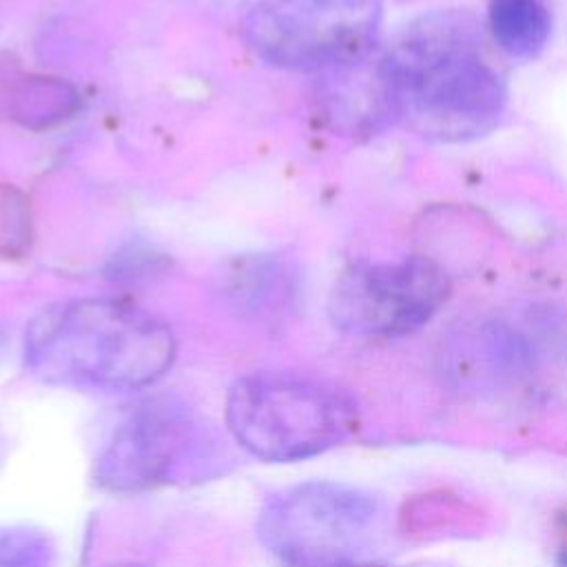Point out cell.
Returning a JSON list of instances; mask_svg holds the SVG:
<instances>
[{"instance_id": "6da1fadb", "label": "cell", "mask_w": 567, "mask_h": 567, "mask_svg": "<svg viewBox=\"0 0 567 567\" xmlns=\"http://www.w3.org/2000/svg\"><path fill=\"white\" fill-rule=\"evenodd\" d=\"M396 120L434 142H465L492 131L507 84L485 35L465 11H434L412 22L383 53Z\"/></svg>"}, {"instance_id": "3957f363", "label": "cell", "mask_w": 567, "mask_h": 567, "mask_svg": "<svg viewBox=\"0 0 567 567\" xmlns=\"http://www.w3.org/2000/svg\"><path fill=\"white\" fill-rule=\"evenodd\" d=\"M226 425L252 456L290 463L339 445L354 427V403L312 377L252 372L233 383Z\"/></svg>"}, {"instance_id": "7c38bea8", "label": "cell", "mask_w": 567, "mask_h": 567, "mask_svg": "<svg viewBox=\"0 0 567 567\" xmlns=\"http://www.w3.org/2000/svg\"><path fill=\"white\" fill-rule=\"evenodd\" d=\"M51 543L35 529H11L0 534V567H49Z\"/></svg>"}, {"instance_id": "8fae6325", "label": "cell", "mask_w": 567, "mask_h": 567, "mask_svg": "<svg viewBox=\"0 0 567 567\" xmlns=\"http://www.w3.org/2000/svg\"><path fill=\"white\" fill-rule=\"evenodd\" d=\"M489 29L507 55L532 60L549 40L551 18L540 0H489Z\"/></svg>"}, {"instance_id": "7a4b0ae2", "label": "cell", "mask_w": 567, "mask_h": 567, "mask_svg": "<svg viewBox=\"0 0 567 567\" xmlns=\"http://www.w3.org/2000/svg\"><path fill=\"white\" fill-rule=\"evenodd\" d=\"M175 339L157 317L115 299L49 306L27 328L24 361L42 381L135 390L173 363Z\"/></svg>"}, {"instance_id": "5bb4252c", "label": "cell", "mask_w": 567, "mask_h": 567, "mask_svg": "<svg viewBox=\"0 0 567 567\" xmlns=\"http://www.w3.org/2000/svg\"><path fill=\"white\" fill-rule=\"evenodd\" d=\"M106 567H146V565H135V563H122V565H106Z\"/></svg>"}, {"instance_id": "52a82bcc", "label": "cell", "mask_w": 567, "mask_h": 567, "mask_svg": "<svg viewBox=\"0 0 567 567\" xmlns=\"http://www.w3.org/2000/svg\"><path fill=\"white\" fill-rule=\"evenodd\" d=\"M204 443V427L184 403L148 399L113 430L95 458L93 478L109 492L151 489L193 465Z\"/></svg>"}, {"instance_id": "ba28073f", "label": "cell", "mask_w": 567, "mask_h": 567, "mask_svg": "<svg viewBox=\"0 0 567 567\" xmlns=\"http://www.w3.org/2000/svg\"><path fill=\"white\" fill-rule=\"evenodd\" d=\"M372 55V53H370ZM323 71L319 93L321 115L343 133H372L396 120V104L383 55Z\"/></svg>"}, {"instance_id": "277c9868", "label": "cell", "mask_w": 567, "mask_h": 567, "mask_svg": "<svg viewBox=\"0 0 567 567\" xmlns=\"http://www.w3.org/2000/svg\"><path fill=\"white\" fill-rule=\"evenodd\" d=\"M379 501L352 485L303 483L275 494L257 534L288 567H354L379 529Z\"/></svg>"}, {"instance_id": "8992f818", "label": "cell", "mask_w": 567, "mask_h": 567, "mask_svg": "<svg viewBox=\"0 0 567 567\" xmlns=\"http://www.w3.org/2000/svg\"><path fill=\"white\" fill-rule=\"evenodd\" d=\"M447 272L427 257L357 264L334 284L332 321L361 337H403L425 326L450 297Z\"/></svg>"}, {"instance_id": "9c48e42d", "label": "cell", "mask_w": 567, "mask_h": 567, "mask_svg": "<svg viewBox=\"0 0 567 567\" xmlns=\"http://www.w3.org/2000/svg\"><path fill=\"white\" fill-rule=\"evenodd\" d=\"M297 277L279 255H239L215 275V292L244 315L281 312L295 295Z\"/></svg>"}, {"instance_id": "9a60e30c", "label": "cell", "mask_w": 567, "mask_h": 567, "mask_svg": "<svg viewBox=\"0 0 567 567\" xmlns=\"http://www.w3.org/2000/svg\"><path fill=\"white\" fill-rule=\"evenodd\" d=\"M2 447H4V443H2V436H0V463H2Z\"/></svg>"}, {"instance_id": "5b68a950", "label": "cell", "mask_w": 567, "mask_h": 567, "mask_svg": "<svg viewBox=\"0 0 567 567\" xmlns=\"http://www.w3.org/2000/svg\"><path fill=\"white\" fill-rule=\"evenodd\" d=\"M381 16V0H257L244 35L268 64L330 71L372 53Z\"/></svg>"}, {"instance_id": "4fadbf2b", "label": "cell", "mask_w": 567, "mask_h": 567, "mask_svg": "<svg viewBox=\"0 0 567 567\" xmlns=\"http://www.w3.org/2000/svg\"><path fill=\"white\" fill-rule=\"evenodd\" d=\"M27 213L22 202H16L11 188H0V250L11 252L13 244L24 239Z\"/></svg>"}, {"instance_id": "30bf717a", "label": "cell", "mask_w": 567, "mask_h": 567, "mask_svg": "<svg viewBox=\"0 0 567 567\" xmlns=\"http://www.w3.org/2000/svg\"><path fill=\"white\" fill-rule=\"evenodd\" d=\"M75 106V91L62 80L13 71L0 73V113L24 126L42 128L58 124Z\"/></svg>"}]
</instances>
